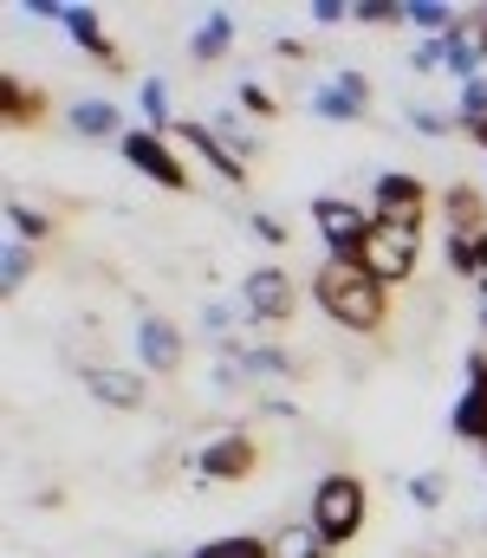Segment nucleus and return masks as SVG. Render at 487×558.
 I'll return each instance as SVG.
<instances>
[{
    "mask_svg": "<svg viewBox=\"0 0 487 558\" xmlns=\"http://www.w3.org/2000/svg\"><path fill=\"white\" fill-rule=\"evenodd\" d=\"M313 299H319V312L331 325H344V331H357V338L383 331V318H390V286H377L357 260H319Z\"/></svg>",
    "mask_w": 487,
    "mask_h": 558,
    "instance_id": "1",
    "label": "nucleus"
},
{
    "mask_svg": "<svg viewBox=\"0 0 487 558\" xmlns=\"http://www.w3.org/2000/svg\"><path fill=\"white\" fill-rule=\"evenodd\" d=\"M364 520H370V487L357 481V474H325L319 487H313V533H319V546H351L357 533H364Z\"/></svg>",
    "mask_w": 487,
    "mask_h": 558,
    "instance_id": "2",
    "label": "nucleus"
},
{
    "mask_svg": "<svg viewBox=\"0 0 487 558\" xmlns=\"http://www.w3.org/2000/svg\"><path fill=\"white\" fill-rule=\"evenodd\" d=\"M313 228H319V241H325V260H357L377 221H370V208L351 202V195H319V202H313Z\"/></svg>",
    "mask_w": 487,
    "mask_h": 558,
    "instance_id": "3",
    "label": "nucleus"
},
{
    "mask_svg": "<svg viewBox=\"0 0 487 558\" xmlns=\"http://www.w3.org/2000/svg\"><path fill=\"white\" fill-rule=\"evenodd\" d=\"M370 221H377V228L423 234V221H429V189H423L410 169H383L377 189H370Z\"/></svg>",
    "mask_w": 487,
    "mask_h": 558,
    "instance_id": "4",
    "label": "nucleus"
},
{
    "mask_svg": "<svg viewBox=\"0 0 487 558\" xmlns=\"http://www.w3.org/2000/svg\"><path fill=\"white\" fill-rule=\"evenodd\" d=\"M234 305H241L247 325H287L300 312V279L287 274V267H254V274L241 279Z\"/></svg>",
    "mask_w": 487,
    "mask_h": 558,
    "instance_id": "5",
    "label": "nucleus"
},
{
    "mask_svg": "<svg viewBox=\"0 0 487 558\" xmlns=\"http://www.w3.org/2000/svg\"><path fill=\"white\" fill-rule=\"evenodd\" d=\"M188 468H195V481H247V474L260 468V441H254L247 428H228V435L202 441Z\"/></svg>",
    "mask_w": 487,
    "mask_h": 558,
    "instance_id": "6",
    "label": "nucleus"
},
{
    "mask_svg": "<svg viewBox=\"0 0 487 558\" xmlns=\"http://www.w3.org/2000/svg\"><path fill=\"white\" fill-rule=\"evenodd\" d=\"M416 254H423V234H403V228H370V241H364L357 267L377 279V286H403V279L416 274Z\"/></svg>",
    "mask_w": 487,
    "mask_h": 558,
    "instance_id": "7",
    "label": "nucleus"
},
{
    "mask_svg": "<svg viewBox=\"0 0 487 558\" xmlns=\"http://www.w3.org/2000/svg\"><path fill=\"white\" fill-rule=\"evenodd\" d=\"M118 149H124V162H131V169H144L157 189H169V195H182V189H188V162L169 149L162 131H124Z\"/></svg>",
    "mask_w": 487,
    "mask_h": 558,
    "instance_id": "8",
    "label": "nucleus"
},
{
    "mask_svg": "<svg viewBox=\"0 0 487 558\" xmlns=\"http://www.w3.org/2000/svg\"><path fill=\"white\" fill-rule=\"evenodd\" d=\"M137 357H144V371H150V377H175V371H182V357H188V338L175 331V318L144 312V318H137Z\"/></svg>",
    "mask_w": 487,
    "mask_h": 558,
    "instance_id": "9",
    "label": "nucleus"
},
{
    "mask_svg": "<svg viewBox=\"0 0 487 558\" xmlns=\"http://www.w3.org/2000/svg\"><path fill=\"white\" fill-rule=\"evenodd\" d=\"M449 428H455V441H475V448H487V351H468V390L455 397Z\"/></svg>",
    "mask_w": 487,
    "mask_h": 558,
    "instance_id": "10",
    "label": "nucleus"
},
{
    "mask_svg": "<svg viewBox=\"0 0 487 558\" xmlns=\"http://www.w3.org/2000/svg\"><path fill=\"white\" fill-rule=\"evenodd\" d=\"M85 390H92V403H105V410H144V403H150L144 371H118V364H85Z\"/></svg>",
    "mask_w": 487,
    "mask_h": 558,
    "instance_id": "11",
    "label": "nucleus"
},
{
    "mask_svg": "<svg viewBox=\"0 0 487 558\" xmlns=\"http://www.w3.org/2000/svg\"><path fill=\"white\" fill-rule=\"evenodd\" d=\"M169 137L182 143V149H195V156H202V162H208V169H215L221 182H247V162H241V156H234L228 143L215 137V124H175Z\"/></svg>",
    "mask_w": 487,
    "mask_h": 558,
    "instance_id": "12",
    "label": "nucleus"
},
{
    "mask_svg": "<svg viewBox=\"0 0 487 558\" xmlns=\"http://www.w3.org/2000/svg\"><path fill=\"white\" fill-rule=\"evenodd\" d=\"M46 118V92H33L20 72H0V124L7 131H39Z\"/></svg>",
    "mask_w": 487,
    "mask_h": 558,
    "instance_id": "13",
    "label": "nucleus"
},
{
    "mask_svg": "<svg viewBox=\"0 0 487 558\" xmlns=\"http://www.w3.org/2000/svg\"><path fill=\"white\" fill-rule=\"evenodd\" d=\"M65 33H72V46L78 52H92L98 65H111V72H124V52L105 39V20L92 13V7H65Z\"/></svg>",
    "mask_w": 487,
    "mask_h": 558,
    "instance_id": "14",
    "label": "nucleus"
},
{
    "mask_svg": "<svg viewBox=\"0 0 487 558\" xmlns=\"http://www.w3.org/2000/svg\"><path fill=\"white\" fill-rule=\"evenodd\" d=\"M234 33H241V26H234V13H228V7L202 13V26L188 33V59H195V65H215V59H228V52H234Z\"/></svg>",
    "mask_w": 487,
    "mask_h": 558,
    "instance_id": "15",
    "label": "nucleus"
},
{
    "mask_svg": "<svg viewBox=\"0 0 487 558\" xmlns=\"http://www.w3.org/2000/svg\"><path fill=\"white\" fill-rule=\"evenodd\" d=\"M442 72L455 78V92H462L468 78H482V52H475V33H468V13H462L455 33H442Z\"/></svg>",
    "mask_w": 487,
    "mask_h": 558,
    "instance_id": "16",
    "label": "nucleus"
},
{
    "mask_svg": "<svg viewBox=\"0 0 487 558\" xmlns=\"http://www.w3.org/2000/svg\"><path fill=\"white\" fill-rule=\"evenodd\" d=\"M72 131H78V137H118L124 143V111H118V105H111V98H78V105H72Z\"/></svg>",
    "mask_w": 487,
    "mask_h": 558,
    "instance_id": "17",
    "label": "nucleus"
},
{
    "mask_svg": "<svg viewBox=\"0 0 487 558\" xmlns=\"http://www.w3.org/2000/svg\"><path fill=\"white\" fill-rule=\"evenodd\" d=\"M442 208H449V234H487V202H482V189H468V182H449Z\"/></svg>",
    "mask_w": 487,
    "mask_h": 558,
    "instance_id": "18",
    "label": "nucleus"
},
{
    "mask_svg": "<svg viewBox=\"0 0 487 558\" xmlns=\"http://www.w3.org/2000/svg\"><path fill=\"white\" fill-rule=\"evenodd\" d=\"M403 26H423L429 39H442V33H455V26H462V13H455V7H442V0H403Z\"/></svg>",
    "mask_w": 487,
    "mask_h": 558,
    "instance_id": "19",
    "label": "nucleus"
},
{
    "mask_svg": "<svg viewBox=\"0 0 487 558\" xmlns=\"http://www.w3.org/2000/svg\"><path fill=\"white\" fill-rule=\"evenodd\" d=\"M403 494H410V507H416V513H436V507L449 500V474H442V468H423V474H410V481H403Z\"/></svg>",
    "mask_w": 487,
    "mask_h": 558,
    "instance_id": "20",
    "label": "nucleus"
},
{
    "mask_svg": "<svg viewBox=\"0 0 487 558\" xmlns=\"http://www.w3.org/2000/svg\"><path fill=\"white\" fill-rule=\"evenodd\" d=\"M195 558H273V539H254V533H221V539L195 546Z\"/></svg>",
    "mask_w": 487,
    "mask_h": 558,
    "instance_id": "21",
    "label": "nucleus"
},
{
    "mask_svg": "<svg viewBox=\"0 0 487 558\" xmlns=\"http://www.w3.org/2000/svg\"><path fill=\"white\" fill-rule=\"evenodd\" d=\"M7 228H13L20 247H39V241L52 234V215H39V208H26V202H7Z\"/></svg>",
    "mask_w": 487,
    "mask_h": 558,
    "instance_id": "22",
    "label": "nucleus"
},
{
    "mask_svg": "<svg viewBox=\"0 0 487 558\" xmlns=\"http://www.w3.org/2000/svg\"><path fill=\"white\" fill-rule=\"evenodd\" d=\"M137 98H144V131H162V137H169L175 124H169V92H162V78H144Z\"/></svg>",
    "mask_w": 487,
    "mask_h": 558,
    "instance_id": "23",
    "label": "nucleus"
},
{
    "mask_svg": "<svg viewBox=\"0 0 487 558\" xmlns=\"http://www.w3.org/2000/svg\"><path fill=\"white\" fill-rule=\"evenodd\" d=\"M306 105H313L319 118H331V124H351V118H364V111H357V105H351V98H344V92H338L331 78H325V85L313 92V98H306Z\"/></svg>",
    "mask_w": 487,
    "mask_h": 558,
    "instance_id": "24",
    "label": "nucleus"
},
{
    "mask_svg": "<svg viewBox=\"0 0 487 558\" xmlns=\"http://www.w3.org/2000/svg\"><path fill=\"white\" fill-rule=\"evenodd\" d=\"M357 26H403V0H351Z\"/></svg>",
    "mask_w": 487,
    "mask_h": 558,
    "instance_id": "25",
    "label": "nucleus"
},
{
    "mask_svg": "<svg viewBox=\"0 0 487 558\" xmlns=\"http://www.w3.org/2000/svg\"><path fill=\"white\" fill-rule=\"evenodd\" d=\"M482 118H487V78H468L455 92V124H482Z\"/></svg>",
    "mask_w": 487,
    "mask_h": 558,
    "instance_id": "26",
    "label": "nucleus"
},
{
    "mask_svg": "<svg viewBox=\"0 0 487 558\" xmlns=\"http://www.w3.org/2000/svg\"><path fill=\"white\" fill-rule=\"evenodd\" d=\"M442 254H449V274H475V279H482V254H475V234H449V241H442Z\"/></svg>",
    "mask_w": 487,
    "mask_h": 558,
    "instance_id": "27",
    "label": "nucleus"
},
{
    "mask_svg": "<svg viewBox=\"0 0 487 558\" xmlns=\"http://www.w3.org/2000/svg\"><path fill=\"white\" fill-rule=\"evenodd\" d=\"M0 274H7V292H20V286L33 279V254L13 241V247H7V260H0Z\"/></svg>",
    "mask_w": 487,
    "mask_h": 558,
    "instance_id": "28",
    "label": "nucleus"
},
{
    "mask_svg": "<svg viewBox=\"0 0 487 558\" xmlns=\"http://www.w3.org/2000/svg\"><path fill=\"white\" fill-rule=\"evenodd\" d=\"M247 228H254V241H267V247L293 241V234H287V221H280V215H267V208H260V215H247Z\"/></svg>",
    "mask_w": 487,
    "mask_h": 558,
    "instance_id": "29",
    "label": "nucleus"
},
{
    "mask_svg": "<svg viewBox=\"0 0 487 558\" xmlns=\"http://www.w3.org/2000/svg\"><path fill=\"white\" fill-rule=\"evenodd\" d=\"M241 111H254V118H273L280 105H273V92H267V85H247V78H241Z\"/></svg>",
    "mask_w": 487,
    "mask_h": 558,
    "instance_id": "30",
    "label": "nucleus"
},
{
    "mask_svg": "<svg viewBox=\"0 0 487 558\" xmlns=\"http://www.w3.org/2000/svg\"><path fill=\"white\" fill-rule=\"evenodd\" d=\"M403 118L416 124V137H442V131H449V118H442V111H429V105H410Z\"/></svg>",
    "mask_w": 487,
    "mask_h": 558,
    "instance_id": "31",
    "label": "nucleus"
},
{
    "mask_svg": "<svg viewBox=\"0 0 487 558\" xmlns=\"http://www.w3.org/2000/svg\"><path fill=\"white\" fill-rule=\"evenodd\" d=\"M410 65H416V72H442V39H423V46L410 52Z\"/></svg>",
    "mask_w": 487,
    "mask_h": 558,
    "instance_id": "32",
    "label": "nucleus"
},
{
    "mask_svg": "<svg viewBox=\"0 0 487 558\" xmlns=\"http://www.w3.org/2000/svg\"><path fill=\"white\" fill-rule=\"evenodd\" d=\"M313 20H319V26H338V20H351V0H313Z\"/></svg>",
    "mask_w": 487,
    "mask_h": 558,
    "instance_id": "33",
    "label": "nucleus"
},
{
    "mask_svg": "<svg viewBox=\"0 0 487 558\" xmlns=\"http://www.w3.org/2000/svg\"><path fill=\"white\" fill-rule=\"evenodd\" d=\"M468 33H475V52H482V65H487V7L468 13Z\"/></svg>",
    "mask_w": 487,
    "mask_h": 558,
    "instance_id": "34",
    "label": "nucleus"
},
{
    "mask_svg": "<svg viewBox=\"0 0 487 558\" xmlns=\"http://www.w3.org/2000/svg\"><path fill=\"white\" fill-rule=\"evenodd\" d=\"M26 13H33V20H65V7H59V0H26Z\"/></svg>",
    "mask_w": 487,
    "mask_h": 558,
    "instance_id": "35",
    "label": "nucleus"
},
{
    "mask_svg": "<svg viewBox=\"0 0 487 558\" xmlns=\"http://www.w3.org/2000/svg\"><path fill=\"white\" fill-rule=\"evenodd\" d=\"M455 131H462L468 143H482V149H487V118H482V124H455Z\"/></svg>",
    "mask_w": 487,
    "mask_h": 558,
    "instance_id": "36",
    "label": "nucleus"
},
{
    "mask_svg": "<svg viewBox=\"0 0 487 558\" xmlns=\"http://www.w3.org/2000/svg\"><path fill=\"white\" fill-rule=\"evenodd\" d=\"M475 254H482V279H487V234H475Z\"/></svg>",
    "mask_w": 487,
    "mask_h": 558,
    "instance_id": "37",
    "label": "nucleus"
},
{
    "mask_svg": "<svg viewBox=\"0 0 487 558\" xmlns=\"http://www.w3.org/2000/svg\"><path fill=\"white\" fill-rule=\"evenodd\" d=\"M416 558H455V546H442V553H416Z\"/></svg>",
    "mask_w": 487,
    "mask_h": 558,
    "instance_id": "38",
    "label": "nucleus"
},
{
    "mask_svg": "<svg viewBox=\"0 0 487 558\" xmlns=\"http://www.w3.org/2000/svg\"><path fill=\"white\" fill-rule=\"evenodd\" d=\"M482 312H487V279H482Z\"/></svg>",
    "mask_w": 487,
    "mask_h": 558,
    "instance_id": "39",
    "label": "nucleus"
},
{
    "mask_svg": "<svg viewBox=\"0 0 487 558\" xmlns=\"http://www.w3.org/2000/svg\"><path fill=\"white\" fill-rule=\"evenodd\" d=\"M306 558H325V546H319V553H306Z\"/></svg>",
    "mask_w": 487,
    "mask_h": 558,
    "instance_id": "40",
    "label": "nucleus"
},
{
    "mask_svg": "<svg viewBox=\"0 0 487 558\" xmlns=\"http://www.w3.org/2000/svg\"><path fill=\"white\" fill-rule=\"evenodd\" d=\"M482 468H487V448H482Z\"/></svg>",
    "mask_w": 487,
    "mask_h": 558,
    "instance_id": "41",
    "label": "nucleus"
}]
</instances>
